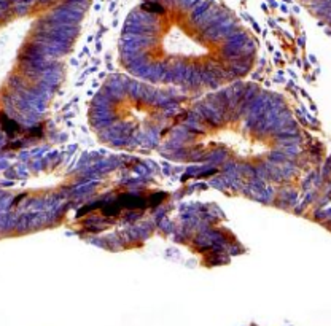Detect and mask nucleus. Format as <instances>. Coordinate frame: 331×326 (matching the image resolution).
<instances>
[{"instance_id": "1", "label": "nucleus", "mask_w": 331, "mask_h": 326, "mask_svg": "<svg viewBox=\"0 0 331 326\" xmlns=\"http://www.w3.org/2000/svg\"><path fill=\"white\" fill-rule=\"evenodd\" d=\"M0 121H2V127H3V131L7 132V134H10V135H13V134H16L18 131H19V124H18L16 121H13V119H10L7 116V115H0Z\"/></svg>"}]
</instances>
